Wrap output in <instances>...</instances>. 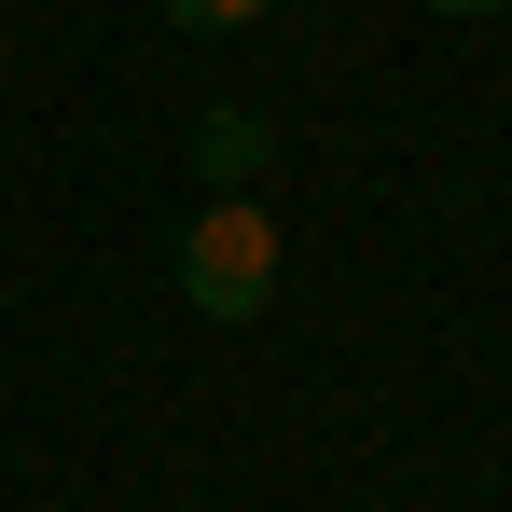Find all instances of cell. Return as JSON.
<instances>
[{"mask_svg":"<svg viewBox=\"0 0 512 512\" xmlns=\"http://www.w3.org/2000/svg\"><path fill=\"white\" fill-rule=\"evenodd\" d=\"M180 291H194V319H263L277 305V222H263V194H208L180 222Z\"/></svg>","mask_w":512,"mask_h":512,"instance_id":"cell-1","label":"cell"},{"mask_svg":"<svg viewBox=\"0 0 512 512\" xmlns=\"http://www.w3.org/2000/svg\"><path fill=\"white\" fill-rule=\"evenodd\" d=\"M263 153H277V125H263V111H208V125H194V167H208V194H250Z\"/></svg>","mask_w":512,"mask_h":512,"instance_id":"cell-2","label":"cell"},{"mask_svg":"<svg viewBox=\"0 0 512 512\" xmlns=\"http://www.w3.org/2000/svg\"><path fill=\"white\" fill-rule=\"evenodd\" d=\"M180 28H263V14H277V0H167Z\"/></svg>","mask_w":512,"mask_h":512,"instance_id":"cell-3","label":"cell"},{"mask_svg":"<svg viewBox=\"0 0 512 512\" xmlns=\"http://www.w3.org/2000/svg\"><path fill=\"white\" fill-rule=\"evenodd\" d=\"M443 14H499V0H443Z\"/></svg>","mask_w":512,"mask_h":512,"instance_id":"cell-4","label":"cell"}]
</instances>
